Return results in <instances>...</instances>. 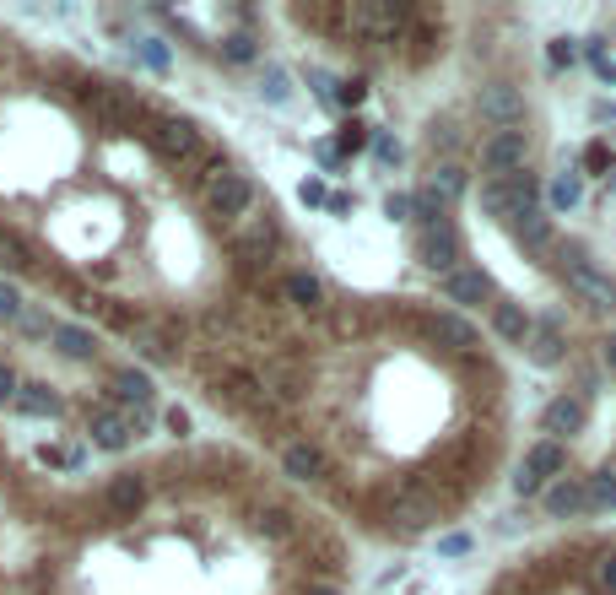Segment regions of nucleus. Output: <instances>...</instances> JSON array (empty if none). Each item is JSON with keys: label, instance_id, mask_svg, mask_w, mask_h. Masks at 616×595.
I'll use <instances>...</instances> for the list:
<instances>
[{"label": "nucleus", "instance_id": "f704fd0d", "mask_svg": "<svg viewBox=\"0 0 616 595\" xmlns=\"http://www.w3.org/2000/svg\"><path fill=\"white\" fill-rule=\"evenodd\" d=\"M589 509H616V476L600 471L595 482H589Z\"/></svg>", "mask_w": 616, "mask_h": 595}, {"label": "nucleus", "instance_id": "49530a36", "mask_svg": "<svg viewBox=\"0 0 616 595\" xmlns=\"http://www.w3.org/2000/svg\"><path fill=\"white\" fill-rule=\"evenodd\" d=\"M314 157H319V168H341V152H336V141H314Z\"/></svg>", "mask_w": 616, "mask_h": 595}, {"label": "nucleus", "instance_id": "a211bd4d", "mask_svg": "<svg viewBox=\"0 0 616 595\" xmlns=\"http://www.w3.org/2000/svg\"><path fill=\"white\" fill-rule=\"evenodd\" d=\"M390 520H400V531L411 536V531H422L427 520H438V504L427 493H417V487H406V493L390 504Z\"/></svg>", "mask_w": 616, "mask_h": 595}, {"label": "nucleus", "instance_id": "2f4dec72", "mask_svg": "<svg viewBox=\"0 0 616 595\" xmlns=\"http://www.w3.org/2000/svg\"><path fill=\"white\" fill-rule=\"evenodd\" d=\"M584 60H589V71H595L600 82H616V55L606 49V38H584Z\"/></svg>", "mask_w": 616, "mask_h": 595}, {"label": "nucleus", "instance_id": "b1692460", "mask_svg": "<svg viewBox=\"0 0 616 595\" xmlns=\"http://www.w3.org/2000/svg\"><path fill=\"white\" fill-rule=\"evenodd\" d=\"M546 195H552V211H573V206L584 201V174H579V168H562Z\"/></svg>", "mask_w": 616, "mask_h": 595}, {"label": "nucleus", "instance_id": "f03ea898", "mask_svg": "<svg viewBox=\"0 0 616 595\" xmlns=\"http://www.w3.org/2000/svg\"><path fill=\"white\" fill-rule=\"evenodd\" d=\"M200 184H206V211L211 217H249L254 211V179L238 174V168H227L222 157H206Z\"/></svg>", "mask_w": 616, "mask_h": 595}, {"label": "nucleus", "instance_id": "39448f33", "mask_svg": "<svg viewBox=\"0 0 616 595\" xmlns=\"http://www.w3.org/2000/svg\"><path fill=\"white\" fill-rule=\"evenodd\" d=\"M525 157H530L525 130H492V136L481 141V174L487 179H514V174H525Z\"/></svg>", "mask_w": 616, "mask_h": 595}, {"label": "nucleus", "instance_id": "9d476101", "mask_svg": "<svg viewBox=\"0 0 616 595\" xmlns=\"http://www.w3.org/2000/svg\"><path fill=\"white\" fill-rule=\"evenodd\" d=\"M438 293H444V303H454V314L476 309V303H487V271H481V266H460V271L438 276Z\"/></svg>", "mask_w": 616, "mask_h": 595}, {"label": "nucleus", "instance_id": "ea45409f", "mask_svg": "<svg viewBox=\"0 0 616 595\" xmlns=\"http://www.w3.org/2000/svg\"><path fill=\"white\" fill-rule=\"evenodd\" d=\"M427 147H433V152L438 147H444V152L454 147V125H449V119H433V125H427Z\"/></svg>", "mask_w": 616, "mask_h": 595}, {"label": "nucleus", "instance_id": "f3484780", "mask_svg": "<svg viewBox=\"0 0 616 595\" xmlns=\"http://www.w3.org/2000/svg\"><path fill=\"white\" fill-rule=\"evenodd\" d=\"M525 352H530V363H535V368L562 363V325H557V320H535V325H530V336H525Z\"/></svg>", "mask_w": 616, "mask_h": 595}, {"label": "nucleus", "instance_id": "6e6552de", "mask_svg": "<svg viewBox=\"0 0 616 595\" xmlns=\"http://www.w3.org/2000/svg\"><path fill=\"white\" fill-rule=\"evenodd\" d=\"M541 509L552 514V520H579V514H589V482L584 476H557L541 493Z\"/></svg>", "mask_w": 616, "mask_h": 595}, {"label": "nucleus", "instance_id": "58836bf2", "mask_svg": "<svg viewBox=\"0 0 616 595\" xmlns=\"http://www.w3.org/2000/svg\"><path fill=\"white\" fill-rule=\"evenodd\" d=\"M363 98H368V82H336V103H341V109H357Z\"/></svg>", "mask_w": 616, "mask_h": 595}, {"label": "nucleus", "instance_id": "473e14b6", "mask_svg": "<svg viewBox=\"0 0 616 595\" xmlns=\"http://www.w3.org/2000/svg\"><path fill=\"white\" fill-rule=\"evenodd\" d=\"M363 147H373V130L363 125V119H346L341 136H336V152H341V157H352V152H363Z\"/></svg>", "mask_w": 616, "mask_h": 595}, {"label": "nucleus", "instance_id": "f8f14e48", "mask_svg": "<svg viewBox=\"0 0 616 595\" xmlns=\"http://www.w3.org/2000/svg\"><path fill=\"white\" fill-rule=\"evenodd\" d=\"M109 395H114V406H130V412H152L157 385H152V374H141V368H114V374H109Z\"/></svg>", "mask_w": 616, "mask_h": 595}, {"label": "nucleus", "instance_id": "bb28decb", "mask_svg": "<svg viewBox=\"0 0 616 595\" xmlns=\"http://www.w3.org/2000/svg\"><path fill=\"white\" fill-rule=\"evenodd\" d=\"M0 266H6V271H33V244H28V238H22V233H0Z\"/></svg>", "mask_w": 616, "mask_h": 595}, {"label": "nucleus", "instance_id": "ddd939ff", "mask_svg": "<svg viewBox=\"0 0 616 595\" xmlns=\"http://www.w3.org/2000/svg\"><path fill=\"white\" fill-rule=\"evenodd\" d=\"M427 330H433V341H444L449 352H460V357H471L481 347V336H476V325L465 320V314H454V309H438V314H427Z\"/></svg>", "mask_w": 616, "mask_h": 595}, {"label": "nucleus", "instance_id": "c03bdc74", "mask_svg": "<svg viewBox=\"0 0 616 595\" xmlns=\"http://www.w3.org/2000/svg\"><path fill=\"white\" fill-rule=\"evenodd\" d=\"M163 422H168V433H179V439H184V433H190V412H184V406H168V412H163Z\"/></svg>", "mask_w": 616, "mask_h": 595}, {"label": "nucleus", "instance_id": "4468645a", "mask_svg": "<svg viewBox=\"0 0 616 595\" xmlns=\"http://www.w3.org/2000/svg\"><path fill=\"white\" fill-rule=\"evenodd\" d=\"M508 228H514V238L530 249V255H546V249H557V233H552V217H546L541 206H525L508 217Z\"/></svg>", "mask_w": 616, "mask_h": 595}, {"label": "nucleus", "instance_id": "412c9836", "mask_svg": "<svg viewBox=\"0 0 616 595\" xmlns=\"http://www.w3.org/2000/svg\"><path fill=\"white\" fill-rule=\"evenodd\" d=\"M476 206L487 211V217H498V222H508L514 217V190H508V179H481V190H476Z\"/></svg>", "mask_w": 616, "mask_h": 595}, {"label": "nucleus", "instance_id": "603ef678", "mask_svg": "<svg viewBox=\"0 0 616 595\" xmlns=\"http://www.w3.org/2000/svg\"><path fill=\"white\" fill-rule=\"evenodd\" d=\"M595 119H600V125H606V119L616 125V103H606V98H600V103H595Z\"/></svg>", "mask_w": 616, "mask_h": 595}, {"label": "nucleus", "instance_id": "393cba45", "mask_svg": "<svg viewBox=\"0 0 616 595\" xmlns=\"http://www.w3.org/2000/svg\"><path fill=\"white\" fill-rule=\"evenodd\" d=\"M427 190H433L438 195V201H460V195L465 190H471V179H465V168L460 163H444V168H433V184H427Z\"/></svg>", "mask_w": 616, "mask_h": 595}, {"label": "nucleus", "instance_id": "f257e3e1", "mask_svg": "<svg viewBox=\"0 0 616 595\" xmlns=\"http://www.w3.org/2000/svg\"><path fill=\"white\" fill-rule=\"evenodd\" d=\"M557 255H562V276H568V287L579 293L589 309H600V314H611L616 309V276L611 271H600L595 260H589V249L584 244H557Z\"/></svg>", "mask_w": 616, "mask_h": 595}, {"label": "nucleus", "instance_id": "e433bc0d", "mask_svg": "<svg viewBox=\"0 0 616 595\" xmlns=\"http://www.w3.org/2000/svg\"><path fill=\"white\" fill-rule=\"evenodd\" d=\"M136 55H141V65H152V71H168V44L163 38H136Z\"/></svg>", "mask_w": 616, "mask_h": 595}, {"label": "nucleus", "instance_id": "7c9ffc66", "mask_svg": "<svg viewBox=\"0 0 616 595\" xmlns=\"http://www.w3.org/2000/svg\"><path fill=\"white\" fill-rule=\"evenodd\" d=\"M579 38H568V33H557L552 44H546V65H552V71H573V65H579Z\"/></svg>", "mask_w": 616, "mask_h": 595}, {"label": "nucleus", "instance_id": "7ed1b4c3", "mask_svg": "<svg viewBox=\"0 0 616 595\" xmlns=\"http://www.w3.org/2000/svg\"><path fill=\"white\" fill-rule=\"evenodd\" d=\"M146 141H152V152L168 157V163H206V141H200V130L190 125V119H179V114L152 109V130H146Z\"/></svg>", "mask_w": 616, "mask_h": 595}, {"label": "nucleus", "instance_id": "3c124183", "mask_svg": "<svg viewBox=\"0 0 616 595\" xmlns=\"http://www.w3.org/2000/svg\"><path fill=\"white\" fill-rule=\"evenodd\" d=\"M330 211H336V217H346V211H352V195H330V201H325Z\"/></svg>", "mask_w": 616, "mask_h": 595}, {"label": "nucleus", "instance_id": "864d4df0", "mask_svg": "<svg viewBox=\"0 0 616 595\" xmlns=\"http://www.w3.org/2000/svg\"><path fill=\"white\" fill-rule=\"evenodd\" d=\"M600 357H606V368L616 374V336H606V347H600Z\"/></svg>", "mask_w": 616, "mask_h": 595}, {"label": "nucleus", "instance_id": "aec40b11", "mask_svg": "<svg viewBox=\"0 0 616 595\" xmlns=\"http://www.w3.org/2000/svg\"><path fill=\"white\" fill-rule=\"evenodd\" d=\"M281 293L298 303V309H308V314H325V309H330V303H325V287H319L314 271H287V276H281Z\"/></svg>", "mask_w": 616, "mask_h": 595}, {"label": "nucleus", "instance_id": "09e8293b", "mask_svg": "<svg viewBox=\"0 0 616 595\" xmlns=\"http://www.w3.org/2000/svg\"><path fill=\"white\" fill-rule=\"evenodd\" d=\"M438 552H444V558H460V552H471V536H444Z\"/></svg>", "mask_w": 616, "mask_h": 595}, {"label": "nucleus", "instance_id": "5701e85b", "mask_svg": "<svg viewBox=\"0 0 616 595\" xmlns=\"http://www.w3.org/2000/svg\"><path fill=\"white\" fill-rule=\"evenodd\" d=\"M49 341L65 352V357H92L98 352V341H92V330H82V325H65V320H55L49 325Z\"/></svg>", "mask_w": 616, "mask_h": 595}, {"label": "nucleus", "instance_id": "c9c22d12", "mask_svg": "<svg viewBox=\"0 0 616 595\" xmlns=\"http://www.w3.org/2000/svg\"><path fill=\"white\" fill-rule=\"evenodd\" d=\"M508 190H514V206L519 211L541 201V179H535V174H514V179H508Z\"/></svg>", "mask_w": 616, "mask_h": 595}, {"label": "nucleus", "instance_id": "20e7f679", "mask_svg": "<svg viewBox=\"0 0 616 595\" xmlns=\"http://www.w3.org/2000/svg\"><path fill=\"white\" fill-rule=\"evenodd\" d=\"M568 471V449L562 444H552V439H535L530 449H525V460H519V476H514V493L519 498H535L552 476H562Z\"/></svg>", "mask_w": 616, "mask_h": 595}, {"label": "nucleus", "instance_id": "cd10ccee", "mask_svg": "<svg viewBox=\"0 0 616 595\" xmlns=\"http://www.w3.org/2000/svg\"><path fill=\"white\" fill-rule=\"evenodd\" d=\"M11 406H17L22 417H55V395H49L44 385H22Z\"/></svg>", "mask_w": 616, "mask_h": 595}, {"label": "nucleus", "instance_id": "4be33fe9", "mask_svg": "<svg viewBox=\"0 0 616 595\" xmlns=\"http://www.w3.org/2000/svg\"><path fill=\"white\" fill-rule=\"evenodd\" d=\"M530 325H535V320L519 309V303H492V330H498L503 341H519V347H525Z\"/></svg>", "mask_w": 616, "mask_h": 595}, {"label": "nucleus", "instance_id": "a19ab883", "mask_svg": "<svg viewBox=\"0 0 616 595\" xmlns=\"http://www.w3.org/2000/svg\"><path fill=\"white\" fill-rule=\"evenodd\" d=\"M384 217H390V222H406V217H411V195L390 190V195H384Z\"/></svg>", "mask_w": 616, "mask_h": 595}, {"label": "nucleus", "instance_id": "72a5a7b5", "mask_svg": "<svg viewBox=\"0 0 616 595\" xmlns=\"http://www.w3.org/2000/svg\"><path fill=\"white\" fill-rule=\"evenodd\" d=\"M217 49H222V60H227V65H254V55H260V49H254V38H249V33H227V38H222Z\"/></svg>", "mask_w": 616, "mask_h": 595}, {"label": "nucleus", "instance_id": "9b49d317", "mask_svg": "<svg viewBox=\"0 0 616 595\" xmlns=\"http://www.w3.org/2000/svg\"><path fill=\"white\" fill-rule=\"evenodd\" d=\"M589 422V406H584V395H557V401H546V412H541V433L552 444H562L568 433H579Z\"/></svg>", "mask_w": 616, "mask_h": 595}, {"label": "nucleus", "instance_id": "4c0bfd02", "mask_svg": "<svg viewBox=\"0 0 616 595\" xmlns=\"http://www.w3.org/2000/svg\"><path fill=\"white\" fill-rule=\"evenodd\" d=\"M22 314H28V303H22V293H17V287H6V282H0V320L22 325Z\"/></svg>", "mask_w": 616, "mask_h": 595}, {"label": "nucleus", "instance_id": "8fccbe9b", "mask_svg": "<svg viewBox=\"0 0 616 595\" xmlns=\"http://www.w3.org/2000/svg\"><path fill=\"white\" fill-rule=\"evenodd\" d=\"M303 595H341V585H336V579H314Z\"/></svg>", "mask_w": 616, "mask_h": 595}, {"label": "nucleus", "instance_id": "37998d69", "mask_svg": "<svg viewBox=\"0 0 616 595\" xmlns=\"http://www.w3.org/2000/svg\"><path fill=\"white\" fill-rule=\"evenodd\" d=\"M595 585L616 595V558H611V552H606V558H600V563H595Z\"/></svg>", "mask_w": 616, "mask_h": 595}, {"label": "nucleus", "instance_id": "a18cd8bd", "mask_svg": "<svg viewBox=\"0 0 616 595\" xmlns=\"http://www.w3.org/2000/svg\"><path fill=\"white\" fill-rule=\"evenodd\" d=\"M298 195H303L308 206H325V201H330V195H325V184H319V179H303V184H298Z\"/></svg>", "mask_w": 616, "mask_h": 595}, {"label": "nucleus", "instance_id": "de8ad7c7", "mask_svg": "<svg viewBox=\"0 0 616 595\" xmlns=\"http://www.w3.org/2000/svg\"><path fill=\"white\" fill-rule=\"evenodd\" d=\"M17 390H22V379L11 374L6 363H0V401H17Z\"/></svg>", "mask_w": 616, "mask_h": 595}, {"label": "nucleus", "instance_id": "2eb2a0df", "mask_svg": "<svg viewBox=\"0 0 616 595\" xmlns=\"http://www.w3.org/2000/svg\"><path fill=\"white\" fill-rule=\"evenodd\" d=\"M281 471L298 476V482H325V476H330V455L319 444H303L298 439V444L281 449Z\"/></svg>", "mask_w": 616, "mask_h": 595}, {"label": "nucleus", "instance_id": "423d86ee", "mask_svg": "<svg viewBox=\"0 0 616 595\" xmlns=\"http://www.w3.org/2000/svg\"><path fill=\"white\" fill-rule=\"evenodd\" d=\"M417 260H422L427 271H438V276L460 271V266H465V244H460V228H454V222H438V228L417 233Z\"/></svg>", "mask_w": 616, "mask_h": 595}, {"label": "nucleus", "instance_id": "0eeeda50", "mask_svg": "<svg viewBox=\"0 0 616 595\" xmlns=\"http://www.w3.org/2000/svg\"><path fill=\"white\" fill-rule=\"evenodd\" d=\"M476 114L498 130H519V119H525V92L508 87V82H492V87L476 92Z\"/></svg>", "mask_w": 616, "mask_h": 595}, {"label": "nucleus", "instance_id": "c756f323", "mask_svg": "<svg viewBox=\"0 0 616 595\" xmlns=\"http://www.w3.org/2000/svg\"><path fill=\"white\" fill-rule=\"evenodd\" d=\"M611 168H616V147L595 136V141L584 147V157H579V174H611Z\"/></svg>", "mask_w": 616, "mask_h": 595}, {"label": "nucleus", "instance_id": "1a4fd4ad", "mask_svg": "<svg viewBox=\"0 0 616 595\" xmlns=\"http://www.w3.org/2000/svg\"><path fill=\"white\" fill-rule=\"evenodd\" d=\"M87 433H92V444H98V449H109V455H114V449H125L130 439H136V433H130V417L119 412L114 401H98V406H92V412H87Z\"/></svg>", "mask_w": 616, "mask_h": 595}, {"label": "nucleus", "instance_id": "5fc2aeb1", "mask_svg": "<svg viewBox=\"0 0 616 595\" xmlns=\"http://www.w3.org/2000/svg\"><path fill=\"white\" fill-rule=\"evenodd\" d=\"M611 476H616V460H611Z\"/></svg>", "mask_w": 616, "mask_h": 595}, {"label": "nucleus", "instance_id": "a878e982", "mask_svg": "<svg viewBox=\"0 0 616 595\" xmlns=\"http://www.w3.org/2000/svg\"><path fill=\"white\" fill-rule=\"evenodd\" d=\"M411 222L427 233V228H438V222H449V206L438 201L433 190H417V195H411Z\"/></svg>", "mask_w": 616, "mask_h": 595}, {"label": "nucleus", "instance_id": "c85d7f7f", "mask_svg": "<svg viewBox=\"0 0 616 595\" xmlns=\"http://www.w3.org/2000/svg\"><path fill=\"white\" fill-rule=\"evenodd\" d=\"M260 98L276 103V109H287V103H292V82H287L281 65H265V71H260Z\"/></svg>", "mask_w": 616, "mask_h": 595}, {"label": "nucleus", "instance_id": "6ab92c4d", "mask_svg": "<svg viewBox=\"0 0 616 595\" xmlns=\"http://www.w3.org/2000/svg\"><path fill=\"white\" fill-rule=\"evenodd\" d=\"M103 504H109L114 514H136V509L146 504V482H141L136 471L109 476V487H103Z\"/></svg>", "mask_w": 616, "mask_h": 595}, {"label": "nucleus", "instance_id": "79ce46f5", "mask_svg": "<svg viewBox=\"0 0 616 595\" xmlns=\"http://www.w3.org/2000/svg\"><path fill=\"white\" fill-rule=\"evenodd\" d=\"M373 157H379L384 168H395L400 163V141L395 136H373Z\"/></svg>", "mask_w": 616, "mask_h": 595}, {"label": "nucleus", "instance_id": "dca6fc26", "mask_svg": "<svg viewBox=\"0 0 616 595\" xmlns=\"http://www.w3.org/2000/svg\"><path fill=\"white\" fill-rule=\"evenodd\" d=\"M260 390L276 395V401H298V395H303V368L287 363V357H271L265 374H260Z\"/></svg>", "mask_w": 616, "mask_h": 595}]
</instances>
